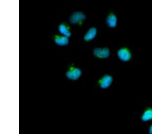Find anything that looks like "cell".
Here are the masks:
<instances>
[{
  "label": "cell",
  "mask_w": 152,
  "mask_h": 134,
  "mask_svg": "<svg viewBox=\"0 0 152 134\" xmlns=\"http://www.w3.org/2000/svg\"><path fill=\"white\" fill-rule=\"evenodd\" d=\"M82 76L81 70L78 68L71 67L66 72V77L67 79L72 81H77Z\"/></svg>",
  "instance_id": "1"
},
{
  "label": "cell",
  "mask_w": 152,
  "mask_h": 134,
  "mask_svg": "<svg viewBox=\"0 0 152 134\" xmlns=\"http://www.w3.org/2000/svg\"><path fill=\"white\" fill-rule=\"evenodd\" d=\"M86 19V16L82 12H75L70 16V23L72 24H81Z\"/></svg>",
  "instance_id": "2"
},
{
  "label": "cell",
  "mask_w": 152,
  "mask_h": 134,
  "mask_svg": "<svg viewBox=\"0 0 152 134\" xmlns=\"http://www.w3.org/2000/svg\"><path fill=\"white\" fill-rule=\"evenodd\" d=\"M93 54L94 56L99 58H107L110 55V50L107 48H95L94 50L93 51Z\"/></svg>",
  "instance_id": "3"
},
{
  "label": "cell",
  "mask_w": 152,
  "mask_h": 134,
  "mask_svg": "<svg viewBox=\"0 0 152 134\" xmlns=\"http://www.w3.org/2000/svg\"><path fill=\"white\" fill-rule=\"evenodd\" d=\"M117 55L119 59L123 61V62H128V61L131 59L132 56L131 53L129 50V49H127L126 48L120 49V50L118 51Z\"/></svg>",
  "instance_id": "4"
},
{
  "label": "cell",
  "mask_w": 152,
  "mask_h": 134,
  "mask_svg": "<svg viewBox=\"0 0 152 134\" xmlns=\"http://www.w3.org/2000/svg\"><path fill=\"white\" fill-rule=\"evenodd\" d=\"M113 82V78L109 75H105L99 81V86L102 89H107L111 86Z\"/></svg>",
  "instance_id": "5"
},
{
  "label": "cell",
  "mask_w": 152,
  "mask_h": 134,
  "mask_svg": "<svg viewBox=\"0 0 152 134\" xmlns=\"http://www.w3.org/2000/svg\"><path fill=\"white\" fill-rule=\"evenodd\" d=\"M54 42L57 45L63 47V46H66L68 45V43H69V40H68V37L66 36L55 35Z\"/></svg>",
  "instance_id": "6"
},
{
  "label": "cell",
  "mask_w": 152,
  "mask_h": 134,
  "mask_svg": "<svg viewBox=\"0 0 152 134\" xmlns=\"http://www.w3.org/2000/svg\"><path fill=\"white\" fill-rule=\"evenodd\" d=\"M97 30L95 27L90 28L84 36V40L85 41H90L94 40L95 37L97 36Z\"/></svg>",
  "instance_id": "7"
},
{
  "label": "cell",
  "mask_w": 152,
  "mask_h": 134,
  "mask_svg": "<svg viewBox=\"0 0 152 134\" xmlns=\"http://www.w3.org/2000/svg\"><path fill=\"white\" fill-rule=\"evenodd\" d=\"M117 17L113 13H110L106 18V23L110 28H114L117 25Z\"/></svg>",
  "instance_id": "8"
},
{
  "label": "cell",
  "mask_w": 152,
  "mask_h": 134,
  "mask_svg": "<svg viewBox=\"0 0 152 134\" xmlns=\"http://www.w3.org/2000/svg\"><path fill=\"white\" fill-rule=\"evenodd\" d=\"M58 31L62 35L67 37H70L72 35V33L70 31V28L65 23H62L58 26Z\"/></svg>",
  "instance_id": "9"
},
{
  "label": "cell",
  "mask_w": 152,
  "mask_h": 134,
  "mask_svg": "<svg viewBox=\"0 0 152 134\" xmlns=\"http://www.w3.org/2000/svg\"><path fill=\"white\" fill-rule=\"evenodd\" d=\"M141 120L144 122L152 120V108H148L145 111L141 116Z\"/></svg>",
  "instance_id": "10"
},
{
  "label": "cell",
  "mask_w": 152,
  "mask_h": 134,
  "mask_svg": "<svg viewBox=\"0 0 152 134\" xmlns=\"http://www.w3.org/2000/svg\"><path fill=\"white\" fill-rule=\"evenodd\" d=\"M149 133L150 134H152V125H151V127H150V128H149Z\"/></svg>",
  "instance_id": "11"
}]
</instances>
